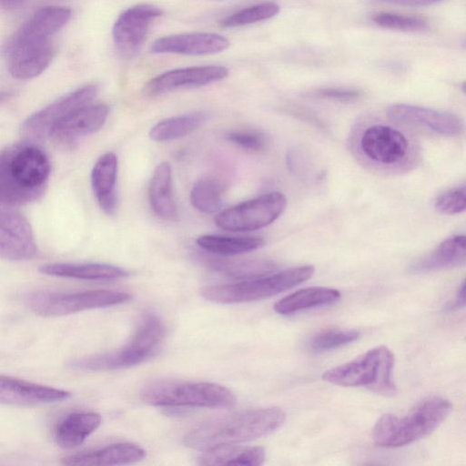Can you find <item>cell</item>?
I'll list each match as a JSON object with an SVG mask.
<instances>
[{
	"label": "cell",
	"mask_w": 466,
	"mask_h": 466,
	"mask_svg": "<svg viewBox=\"0 0 466 466\" xmlns=\"http://www.w3.org/2000/svg\"><path fill=\"white\" fill-rule=\"evenodd\" d=\"M50 172L47 156L35 144L0 149V205L15 208L39 199Z\"/></svg>",
	"instance_id": "obj_1"
},
{
	"label": "cell",
	"mask_w": 466,
	"mask_h": 466,
	"mask_svg": "<svg viewBox=\"0 0 466 466\" xmlns=\"http://www.w3.org/2000/svg\"><path fill=\"white\" fill-rule=\"evenodd\" d=\"M286 414L279 408H261L210 419L190 430L184 444L207 450L223 444H237L259 439L277 431Z\"/></svg>",
	"instance_id": "obj_2"
},
{
	"label": "cell",
	"mask_w": 466,
	"mask_h": 466,
	"mask_svg": "<svg viewBox=\"0 0 466 466\" xmlns=\"http://www.w3.org/2000/svg\"><path fill=\"white\" fill-rule=\"evenodd\" d=\"M452 404L441 397L419 402L403 416L382 415L374 425L372 439L382 448H398L417 441L434 431L449 416Z\"/></svg>",
	"instance_id": "obj_3"
},
{
	"label": "cell",
	"mask_w": 466,
	"mask_h": 466,
	"mask_svg": "<svg viewBox=\"0 0 466 466\" xmlns=\"http://www.w3.org/2000/svg\"><path fill=\"white\" fill-rule=\"evenodd\" d=\"M166 334V328L155 314L141 319L132 339L118 350L72 360L74 370L102 371L129 368L144 362L155 354Z\"/></svg>",
	"instance_id": "obj_4"
},
{
	"label": "cell",
	"mask_w": 466,
	"mask_h": 466,
	"mask_svg": "<svg viewBox=\"0 0 466 466\" xmlns=\"http://www.w3.org/2000/svg\"><path fill=\"white\" fill-rule=\"evenodd\" d=\"M394 363L393 352L380 345L326 370L322 379L341 387H365L377 393L393 394L396 391L392 379Z\"/></svg>",
	"instance_id": "obj_5"
},
{
	"label": "cell",
	"mask_w": 466,
	"mask_h": 466,
	"mask_svg": "<svg viewBox=\"0 0 466 466\" xmlns=\"http://www.w3.org/2000/svg\"><path fill=\"white\" fill-rule=\"evenodd\" d=\"M313 274V266L303 265L238 283L208 286L201 290V294L216 303L257 301L288 290L308 280Z\"/></svg>",
	"instance_id": "obj_6"
},
{
	"label": "cell",
	"mask_w": 466,
	"mask_h": 466,
	"mask_svg": "<svg viewBox=\"0 0 466 466\" xmlns=\"http://www.w3.org/2000/svg\"><path fill=\"white\" fill-rule=\"evenodd\" d=\"M144 402L161 407L229 408L236 397L228 388L212 382L160 381L141 391Z\"/></svg>",
	"instance_id": "obj_7"
},
{
	"label": "cell",
	"mask_w": 466,
	"mask_h": 466,
	"mask_svg": "<svg viewBox=\"0 0 466 466\" xmlns=\"http://www.w3.org/2000/svg\"><path fill=\"white\" fill-rule=\"evenodd\" d=\"M131 299L127 292L88 290L81 292H32L24 296L25 304L45 317L66 316L83 310L123 304Z\"/></svg>",
	"instance_id": "obj_8"
},
{
	"label": "cell",
	"mask_w": 466,
	"mask_h": 466,
	"mask_svg": "<svg viewBox=\"0 0 466 466\" xmlns=\"http://www.w3.org/2000/svg\"><path fill=\"white\" fill-rule=\"evenodd\" d=\"M287 198L280 192H269L219 211L216 225L231 232L253 231L274 222L285 210Z\"/></svg>",
	"instance_id": "obj_9"
},
{
	"label": "cell",
	"mask_w": 466,
	"mask_h": 466,
	"mask_svg": "<svg viewBox=\"0 0 466 466\" xmlns=\"http://www.w3.org/2000/svg\"><path fill=\"white\" fill-rule=\"evenodd\" d=\"M162 14L159 7L149 4L136 5L121 13L112 29L118 54L124 58L135 56L147 38L150 25Z\"/></svg>",
	"instance_id": "obj_10"
},
{
	"label": "cell",
	"mask_w": 466,
	"mask_h": 466,
	"mask_svg": "<svg viewBox=\"0 0 466 466\" xmlns=\"http://www.w3.org/2000/svg\"><path fill=\"white\" fill-rule=\"evenodd\" d=\"M97 92L94 85H86L58 98L28 116L22 132L32 140L49 137L53 127L68 114L91 104Z\"/></svg>",
	"instance_id": "obj_11"
},
{
	"label": "cell",
	"mask_w": 466,
	"mask_h": 466,
	"mask_svg": "<svg viewBox=\"0 0 466 466\" xmlns=\"http://www.w3.org/2000/svg\"><path fill=\"white\" fill-rule=\"evenodd\" d=\"M359 147L363 156L374 164L393 166L403 162L410 150V141L398 128L374 124L360 137Z\"/></svg>",
	"instance_id": "obj_12"
},
{
	"label": "cell",
	"mask_w": 466,
	"mask_h": 466,
	"mask_svg": "<svg viewBox=\"0 0 466 466\" xmlns=\"http://www.w3.org/2000/svg\"><path fill=\"white\" fill-rule=\"evenodd\" d=\"M36 242L28 220L15 208L0 205V258L11 261L35 257Z\"/></svg>",
	"instance_id": "obj_13"
},
{
	"label": "cell",
	"mask_w": 466,
	"mask_h": 466,
	"mask_svg": "<svg viewBox=\"0 0 466 466\" xmlns=\"http://www.w3.org/2000/svg\"><path fill=\"white\" fill-rule=\"evenodd\" d=\"M10 74L17 79H31L49 66L54 47L50 39L16 40L9 38L4 46Z\"/></svg>",
	"instance_id": "obj_14"
},
{
	"label": "cell",
	"mask_w": 466,
	"mask_h": 466,
	"mask_svg": "<svg viewBox=\"0 0 466 466\" xmlns=\"http://www.w3.org/2000/svg\"><path fill=\"white\" fill-rule=\"evenodd\" d=\"M228 69L222 66L176 68L150 79L144 87L147 96H156L181 88L198 87L226 78Z\"/></svg>",
	"instance_id": "obj_15"
},
{
	"label": "cell",
	"mask_w": 466,
	"mask_h": 466,
	"mask_svg": "<svg viewBox=\"0 0 466 466\" xmlns=\"http://www.w3.org/2000/svg\"><path fill=\"white\" fill-rule=\"evenodd\" d=\"M67 390L0 374V404L38 406L66 400Z\"/></svg>",
	"instance_id": "obj_16"
},
{
	"label": "cell",
	"mask_w": 466,
	"mask_h": 466,
	"mask_svg": "<svg viewBox=\"0 0 466 466\" xmlns=\"http://www.w3.org/2000/svg\"><path fill=\"white\" fill-rule=\"evenodd\" d=\"M228 46L229 41L219 34L196 32L160 37L150 49L157 54L207 56L223 52Z\"/></svg>",
	"instance_id": "obj_17"
},
{
	"label": "cell",
	"mask_w": 466,
	"mask_h": 466,
	"mask_svg": "<svg viewBox=\"0 0 466 466\" xmlns=\"http://www.w3.org/2000/svg\"><path fill=\"white\" fill-rule=\"evenodd\" d=\"M109 114L104 104L88 105L59 120L52 128L49 137L59 144L71 145L80 137L99 130Z\"/></svg>",
	"instance_id": "obj_18"
},
{
	"label": "cell",
	"mask_w": 466,
	"mask_h": 466,
	"mask_svg": "<svg viewBox=\"0 0 466 466\" xmlns=\"http://www.w3.org/2000/svg\"><path fill=\"white\" fill-rule=\"evenodd\" d=\"M387 115L391 119L421 125L446 136L459 135L463 128L462 120L458 116L420 106L392 105L387 109Z\"/></svg>",
	"instance_id": "obj_19"
},
{
	"label": "cell",
	"mask_w": 466,
	"mask_h": 466,
	"mask_svg": "<svg viewBox=\"0 0 466 466\" xmlns=\"http://www.w3.org/2000/svg\"><path fill=\"white\" fill-rule=\"evenodd\" d=\"M117 157L113 152L103 154L91 171V185L101 209L114 215L117 209Z\"/></svg>",
	"instance_id": "obj_20"
},
{
	"label": "cell",
	"mask_w": 466,
	"mask_h": 466,
	"mask_svg": "<svg viewBox=\"0 0 466 466\" xmlns=\"http://www.w3.org/2000/svg\"><path fill=\"white\" fill-rule=\"evenodd\" d=\"M146 455V451L140 446L120 442L67 456L62 462L66 465H121L139 461Z\"/></svg>",
	"instance_id": "obj_21"
},
{
	"label": "cell",
	"mask_w": 466,
	"mask_h": 466,
	"mask_svg": "<svg viewBox=\"0 0 466 466\" xmlns=\"http://www.w3.org/2000/svg\"><path fill=\"white\" fill-rule=\"evenodd\" d=\"M72 12L63 6H45L38 9L11 36L16 40H45L65 26Z\"/></svg>",
	"instance_id": "obj_22"
},
{
	"label": "cell",
	"mask_w": 466,
	"mask_h": 466,
	"mask_svg": "<svg viewBox=\"0 0 466 466\" xmlns=\"http://www.w3.org/2000/svg\"><path fill=\"white\" fill-rule=\"evenodd\" d=\"M39 271L45 275L85 280H112L128 275L125 269L104 263H48Z\"/></svg>",
	"instance_id": "obj_23"
},
{
	"label": "cell",
	"mask_w": 466,
	"mask_h": 466,
	"mask_svg": "<svg viewBox=\"0 0 466 466\" xmlns=\"http://www.w3.org/2000/svg\"><path fill=\"white\" fill-rule=\"evenodd\" d=\"M465 237L455 235L445 239L430 254L414 262L410 270L413 273H424L458 267L465 263Z\"/></svg>",
	"instance_id": "obj_24"
},
{
	"label": "cell",
	"mask_w": 466,
	"mask_h": 466,
	"mask_svg": "<svg viewBox=\"0 0 466 466\" xmlns=\"http://www.w3.org/2000/svg\"><path fill=\"white\" fill-rule=\"evenodd\" d=\"M266 452L259 446L223 444L205 450L199 458L202 466L238 465L258 466L264 463Z\"/></svg>",
	"instance_id": "obj_25"
},
{
	"label": "cell",
	"mask_w": 466,
	"mask_h": 466,
	"mask_svg": "<svg viewBox=\"0 0 466 466\" xmlns=\"http://www.w3.org/2000/svg\"><path fill=\"white\" fill-rule=\"evenodd\" d=\"M98 413L73 412L65 417L56 426L55 440L63 449H74L81 445L101 424Z\"/></svg>",
	"instance_id": "obj_26"
},
{
	"label": "cell",
	"mask_w": 466,
	"mask_h": 466,
	"mask_svg": "<svg viewBox=\"0 0 466 466\" xmlns=\"http://www.w3.org/2000/svg\"><path fill=\"white\" fill-rule=\"evenodd\" d=\"M340 297V292L336 289L327 287L304 288L277 301L274 305V310L281 315H290L302 310L333 304Z\"/></svg>",
	"instance_id": "obj_27"
},
{
	"label": "cell",
	"mask_w": 466,
	"mask_h": 466,
	"mask_svg": "<svg viewBox=\"0 0 466 466\" xmlns=\"http://www.w3.org/2000/svg\"><path fill=\"white\" fill-rule=\"evenodd\" d=\"M148 196L151 208L158 217L171 219L177 215L172 171L168 162H161L156 167L150 180Z\"/></svg>",
	"instance_id": "obj_28"
},
{
	"label": "cell",
	"mask_w": 466,
	"mask_h": 466,
	"mask_svg": "<svg viewBox=\"0 0 466 466\" xmlns=\"http://www.w3.org/2000/svg\"><path fill=\"white\" fill-rule=\"evenodd\" d=\"M263 238L252 236L202 235L197 244L204 250L218 256L228 257L248 253L261 248Z\"/></svg>",
	"instance_id": "obj_29"
},
{
	"label": "cell",
	"mask_w": 466,
	"mask_h": 466,
	"mask_svg": "<svg viewBox=\"0 0 466 466\" xmlns=\"http://www.w3.org/2000/svg\"><path fill=\"white\" fill-rule=\"evenodd\" d=\"M207 118L208 116L204 112H193L165 118L151 127L149 137L157 142L177 139L197 130L207 121Z\"/></svg>",
	"instance_id": "obj_30"
},
{
	"label": "cell",
	"mask_w": 466,
	"mask_h": 466,
	"mask_svg": "<svg viewBox=\"0 0 466 466\" xmlns=\"http://www.w3.org/2000/svg\"><path fill=\"white\" fill-rule=\"evenodd\" d=\"M211 267L228 277L249 279L269 274L276 266L265 258H238L212 260Z\"/></svg>",
	"instance_id": "obj_31"
},
{
	"label": "cell",
	"mask_w": 466,
	"mask_h": 466,
	"mask_svg": "<svg viewBox=\"0 0 466 466\" xmlns=\"http://www.w3.org/2000/svg\"><path fill=\"white\" fill-rule=\"evenodd\" d=\"M222 187L215 178L198 179L190 191V202L198 210L206 214H218L222 207Z\"/></svg>",
	"instance_id": "obj_32"
},
{
	"label": "cell",
	"mask_w": 466,
	"mask_h": 466,
	"mask_svg": "<svg viewBox=\"0 0 466 466\" xmlns=\"http://www.w3.org/2000/svg\"><path fill=\"white\" fill-rule=\"evenodd\" d=\"M279 12V5L274 2H264L243 9L227 16L220 22V26L232 28L248 25L268 20Z\"/></svg>",
	"instance_id": "obj_33"
},
{
	"label": "cell",
	"mask_w": 466,
	"mask_h": 466,
	"mask_svg": "<svg viewBox=\"0 0 466 466\" xmlns=\"http://www.w3.org/2000/svg\"><path fill=\"white\" fill-rule=\"evenodd\" d=\"M360 335L356 329H325L314 334L309 339L308 347L313 352L332 350L358 340Z\"/></svg>",
	"instance_id": "obj_34"
},
{
	"label": "cell",
	"mask_w": 466,
	"mask_h": 466,
	"mask_svg": "<svg viewBox=\"0 0 466 466\" xmlns=\"http://www.w3.org/2000/svg\"><path fill=\"white\" fill-rule=\"evenodd\" d=\"M372 20L380 27L394 30L418 31L427 27V22L421 17L388 12L374 15Z\"/></svg>",
	"instance_id": "obj_35"
},
{
	"label": "cell",
	"mask_w": 466,
	"mask_h": 466,
	"mask_svg": "<svg viewBox=\"0 0 466 466\" xmlns=\"http://www.w3.org/2000/svg\"><path fill=\"white\" fill-rule=\"evenodd\" d=\"M226 137L232 144L251 152L264 150L268 142L264 133L252 129L233 130L228 132Z\"/></svg>",
	"instance_id": "obj_36"
},
{
	"label": "cell",
	"mask_w": 466,
	"mask_h": 466,
	"mask_svg": "<svg viewBox=\"0 0 466 466\" xmlns=\"http://www.w3.org/2000/svg\"><path fill=\"white\" fill-rule=\"evenodd\" d=\"M465 187H456L442 193L435 202L436 208L443 214L454 215L465 210Z\"/></svg>",
	"instance_id": "obj_37"
},
{
	"label": "cell",
	"mask_w": 466,
	"mask_h": 466,
	"mask_svg": "<svg viewBox=\"0 0 466 466\" xmlns=\"http://www.w3.org/2000/svg\"><path fill=\"white\" fill-rule=\"evenodd\" d=\"M316 95L324 99L339 102H351L358 100L362 96V92L352 87L335 86L319 89Z\"/></svg>",
	"instance_id": "obj_38"
},
{
	"label": "cell",
	"mask_w": 466,
	"mask_h": 466,
	"mask_svg": "<svg viewBox=\"0 0 466 466\" xmlns=\"http://www.w3.org/2000/svg\"><path fill=\"white\" fill-rule=\"evenodd\" d=\"M380 3L394 4L408 6H422L438 3L441 0H375Z\"/></svg>",
	"instance_id": "obj_39"
},
{
	"label": "cell",
	"mask_w": 466,
	"mask_h": 466,
	"mask_svg": "<svg viewBox=\"0 0 466 466\" xmlns=\"http://www.w3.org/2000/svg\"><path fill=\"white\" fill-rule=\"evenodd\" d=\"M465 305V283L462 281L461 287L459 288L456 299L454 300V304L452 308L460 309L463 308Z\"/></svg>",
	"instance_id": "obj_40"
},
{
	"label": "cell",
	"mask_w": 466,
	"mask_h": 466,
	"mask_svg": "<svg viewBox=\"0 0 466 466\" xmlns=\"http://www.w3.org/2000/svg\"><path fill=\"white\" fill-rule=\"evenodd\" d=\"M25 0H0V6L7 10L20 7Z\"/></svg>",
	"instance_id": "obj_41"
},
{
	"label": "cell",
	"mask_w": 466,
	"mask_h": 466,
	"mask_svg": "<svg viewBox=\"0 0 466 466\" xmlns=\"http://www.w3.org/2000/svg\"><path fill=\"white\" fill-rule=\"evenodd\" d=\"M13 96L12 92L9 91H0V103L10 98Z\"/></svg>",
	"instance_id": "obj_42"
}]
</instances>
